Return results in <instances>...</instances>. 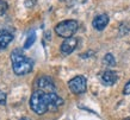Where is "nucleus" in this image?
Returning a JSON list of instances; mask_svg holds the SVG:
<instances>
[{"instance_id": "f257e3e1", "label": "nucleus", "mask_w": 130, "mask_h": 120, "mask_svg": "<svg viewBox=\"0 0 130 120\" xmlns=\"http://www.w3.org/2000/svg\"><path fill=\"white\" fill-rule=\"evenodd\" d=\"M30 108L38 115H42L48 109H55L63 105V99L56 93H44L42 90H35L30 101Z\"/></svg>"}, {"instance_id": "f03ea898", "label": "nucleus", "mask_w": 130, "mask_h": 120, "mask_svg": "<svg viewBox=\"0 0 130 120\" xmlns=\"http://www.w3.org/2000/svg\"><path fill=\"white\" fill-rule=\"evenodd\" d=\"M11 62H12V70L17 76H24L26 74L31 73L34 68V61L31 58L26 57L23 54V51L16 49L11 52Z\"/></svg>"}, {"instance_id": "7ed1b4c3", "label": "nucleus", "mask_w": 130, "mask_h": 120, "mask_svg": "<svg viewBox=\"0 0 130 120\" xmlns=\"http://www.w3.org/2000/svg\"><path fill=\"white\" fill-rule=\"evenodd\" d=\"M78 29H79V24H78L76 20L68 19V20L60 22L55 26V32L57 36L66 39V38L73 37V35L78 31Z\"/></svg>"}, {"instance_id": "20e7f679", "label": "nucleus", "mask_w": 130, "mask_h": 120, "mask_svg": "<svg viewBox=\"0 0 130 120\" xmlns=\"http://www.w3.org/2000/svg\"><path fill=\"white\" fill-rule=\"evenodd\" d=\"M68 88L71 89V92L74 94L85 93L87 88V81L85 78V76L78 75V76L73 77L72 80H69L68 81Z\"/></svg>"}, {"instance_id": "39448f33", "label": "nucleus", "mask_w": 130, "mask_h": 120, "mask_svg": "<svg viewBox=\"0 0 130 120\" xmlns=\"http://www.w3.org/2000/svg\"><path fill=\"white\" fill-rule=\"evenodd\" d=\"M37 88L44 93H55V83L49 76H42L37 80Z\"/></svg>"}, {"instance_id": "423d86ee", "label": "nucleus", "mask_w": 130, "mask_h": 120, "mask_svg": "<svg viewBox=\"0 0 130 120\" xmlns=\"http://www.w3.org/2000/svg\"><path fill=\"white\" fill-rule=\"evenodd\" d=\"M76 47H78V39L75 37L66 38L61 44V52L63 55H69L76 49Z\"/></svg>"}, {"instance_id": "0eeeda50", "label": "nucleus", "mask_w": 130, "mask_h": 120, "mask_svg": "<svg viewBox=\"0 0 130 120\" xmlns=\"http://www.w3.org/2000/svg\"><path fill=\"white\" fill-rule=\"evenodd\" d=\"M100 78H102V82L105 86H113L118 80V75L113 70H105L102 74Z\"/></svg>"}, {"instance_id": "6e6552de", "label": "nucleus", "mask_w": 130, "mask_h": 120, "mask_svg": "<svg viewBox=\"0 0 130 120\" xmlns=\"http://www.w3.org/2000/svg\"><path fill=\"white\" fill-rule=\"evenodd\" d=\"M107 24H109V16L105 14V13H103V14H99V16H97L93 19L92 26L94 27L95 30H98V31H103L106 27Z\"/></svg>"}, {"instance_id": "1a4fd4ad", "label": "nucleus", "mask_w": 130, "mask_h": 120, "mask_svg": "<svg viewBox=\"0 0 130 120\" xmlns=\"http://www.w3.org/2000/svg\"><path fill=\"white\" fill-rule=\"evenodd\" d=\"M13 41V35L11 32H8L7 30L0 32V49L4 50L8 47V44Z\"/></svg>"}, {"instance_id": "9d476101", "label": "nucleus", "mask_w": 130, "mask_h": 120, "mask_svg": "<svg viewBox=\"0 0 130 120\" xmlns=\"http://www.w3.org/2000/svg\"><path fill=\"white\" fill-rule=\"evenodd\" d=\"M36 41V33L35 31H31V33H29L28 38H26V41H25V44H24V48L25 49H28V48H30L34 44V42Z\"/></svg>"}, {"instance_id": "9b49d317", "label": "nucleus", "mask_w": 130, "mask_h": 120, "mask_svg": "<svg viewBox=\"0 0 130 120\" xmlns=\"http://www.w3.org/2000/svg\"><path fill=\"white\" fill-rule=\"evenodd\" d=\"M103 62L105 63L106 66L113 67L115 64H116V59H115V57H113V56H112L111 54H106L105 56H104V59H103Z\"/></svg>"}, {"instance_id": "f8f14e48", "label": "nucleus", "mask_w": 130, "mask_h": 120, "mask_svg": "<svg viewBox=\"0 0 130 120\" xmlns=\"http://www.w3.org/2000/svg\"><path fill=\"white\" fill-rule=\"evenodd\" d=\"M8 10V4L5 0H0V16H4Z\"/></svg>"}, {"instance_id": "ddd939ff", "label": "nucleus", "mask_w": 130, "mask_h": 120, "mask_svg": "<svg viewBox=\"0 0 130 120\" xmlns=\"http://www.w3.org/2000/svg\"><path fill=\"white\" fill-rule=\"evenodd\" d=\"M123 94L124 95H130V80L125 83L124 88H123Z\"/></svg>"}, {"instance_id": "4468645a", "label": "nucleus", "mask_w": 130, "mask_h": 120, "mask_svg": "<svg viewBox=\"0 0 130 120\" xmlns=\"http://www.w3.org/2000/svg\"><path fill=\"white\" fill-rule=\"evenodd\" d=\"M6 94L3 92V90H0V105H6Z\"/></svg>"}, {"instance_id": "2eb2a0df", "label": "nucleus", "mask_w": 130, "mask_h": 120, "mask_svg": "<svg viewBox=\"0 0 130 120\" xmlns=\"http://www.w3.org/2000/svg\"><path fill=\"white\" fill-rule=\"evenodd\" d=\"M20 120H31V119H29V118H22Z\"/></svg>"}, {"instance_id": "dca6fc26", "label": "nucleus", "mask_w": 130, "mask_h": 120, "mask_svg": "<svg viewBox=\"0 0 130 120\" xmlns=\"http://www.w3.org/2000/svg\"><path fill=\"white\" fill-rule=\"evenodd\" d=\"M124 120H130V118H125V119H124Z\"/></svg>"}]
</instances>
